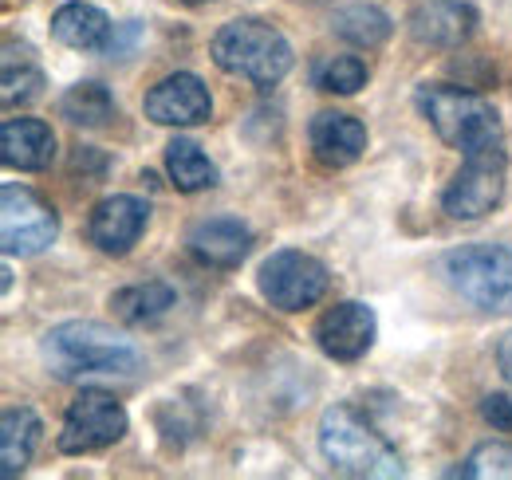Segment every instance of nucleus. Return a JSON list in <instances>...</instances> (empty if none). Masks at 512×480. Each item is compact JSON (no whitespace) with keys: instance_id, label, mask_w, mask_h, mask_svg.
I'll use <instances>...</instances> for the list:
<instances>
[{"instance_id":"20","label":"nucleus","mask_w":512,"mask_h":480,"mask_svg":"<svg viewBox=\"0 0 512 480\" xmlns=\"http://www.w3.org/2000/svg\"><path fill=\"white\" fill-rule=\"evenodd\" d=\"M331 32L339 40L355 44V48H379V44H386V36L394 32V24H390V16H386L383 8H375V4H347V8H339L331 16Z\"/></svg>"},{"instance_id":"18","label":"nucleus","mask_w":512,"mask_h":480,"mask_svg":"<svg viewBox=\"0 0 512 480\" xmlns=\"http://www.w3.org/2000/svg\"><path fill=\"white\" fill-rule=\"evenodd\" d=\"M44 421L32 406H8L0 418V477L12 480L20 477L40 445Z\"/></svg>"},{"instance_id":"4","label":"nucleus","mask_w":512,"mask_h":480,"mask_svg":"<svg viewBox=\"0 0 512 480\" xmlns=\"http://www.w3.org/2000/svg\"><path fill=\"white\" fill-rule=\"evenodd\" d=\"M414 103L426 115V122L438 130V138L461 154L489 146V142H501V119H497L493 103L465 91V87L426 83V87H418Z\"/></svg>"},{"instance_id":"17","label":"nucleus","mask_w":512,"mask_h":480,"mask_svg":"<svg viewBox=\"0 0 512 480\" xmlns=\"http://www.w3.org/2000/svg\"><path fill=\"white\" fill-rule=\"evenodd\" d=\"M52 36L75 52H107L111 48V16L95 4L71 0L52 16Z\"/></svg>"},{"instance_id":"6","label":"nucleus","mask_w":512,"mask_h":480,"mask_svg":"<svg viewBox=\"0 0 512 480\" xmlns=\"http://www.w3.org/2000/svg\"><path fill=\"white\" fill-rule=\"evenodd\" d=\"M505 178H509V158L501 142L477 146L465 154L461 170L453 174V181L442 193V209L453 221H481L489 217L501 197H505Z\"/></svg>"},{"instance_id":"13","label":"nucleus","mask_w":512,"mask_h":480,"mask_svg":"<svg viewBox=\"0 0 512 480\" xmlns=\"http://www.w3.org/2000/svg\"><path fill=\"white\" fill-rule=\"evenodd\" d=\"M186 244L193 260L205 268H237L253 248V229L241 225L237 217H209L193 225Z\"/></svg>"},{"instance_id":"5","label":"nucleus","mask_w":512,"mask_h":480,"mask_svg":"<svg viewBox=\"0 0 512 480\" xmlns=\"http://www.w3.org/2000/svg\"><path fill=\"white\" fill-rule=\"evenodd\" d=\"M442 272L473 307L512 311V248L505 244H461L442 256Z\"/></svg>"},{"instance_id":"22","label":"nucleus","mask_w":512,"mask_h":480,"mask_svg":"<svg viewBox=\"0 0 512 480\" xmlns=\"http://www.w3.org/2000/svg\"><path fill=\"white\" fill-rule=\"evenodd\" d=\"M166 170L182 193H201L217 185V166L205 158V150L193 138H174L166 146Z\"/></svg>"},{"instance_id":"8","label":"nucleus","mask_w":512,"mask_h":480,"mask_svg":"<svg viewBox=\"0 0 512 480\" xmlns=\"http://www.w3.org/2000/svg\"><path fill=\"white\" fill-rule=\"evenodd\" d=\"M56 237L60 217L40 193H32L28 185L0 189V240L8 256H40Z\"/></svg>"},{"instance_id":"1","label":"nucleus","mask_w":512,"mask_h":480,"mask_svg":"<svg viewBox=\"0 0 512 480\" xmlns=\"http://www.w3.org/2000/svg\"><path fill=\"white\" fill-rule=\"evenodd\" d=\"M40 351L56 378H91V374L130 378L142 370V351L127 335L115 327L91 323V319H71V323L52 327L44 335Z\"/></svg>"},{"instance_id":"16","label":"nucleus","mask_w":512,"mask_h":480,"mask_svg":"<svg viewBox=\"0 0 512 480\" xmlns=\"http://www.w3.org/2000/svg\"><path fill=\"white\" fill-rule=\"evenodd\" d=\"M0 158L12 170H48L56 158V134L44 119H8L0 126Z\"/></svg>"},{"instance_id":"25","label":"nucleus","mask_w":512,"mask_h":480,"mask_svg":"<svg viewBox=\"0 0 512 480\" xmlns=\"http://www.w3.org/2000/svg\"><path fill=\"white\" fill-rule=\"evenodd\" d=\"M40 91H44V71H40L36 63L24 60L20 71H16V63H4V91H0L4 107L32 103V99H40Z\"/></svg>"},{"instance_id":"2","label":"nucleus","mask_w":512,"mask_h":480,"mask_svg":"<svg viewBox=\"0 0 512 480\" xmlns=\"http://www.w3.org/2000/svg\"><path fill=\"white\" fill-rule=\"evenodd\" d=\"M320 453L323 461L335 473H343V477L394 480L406 473L402 461H398V453H394V445L355 406H347V402H335V406L323 410Z\"/></svg>"},{"instance_id":"3","label":"nucleus","mask_w":512,"mask_h":480,"mask_svg":"<svg viewBox=\"0 0 512 480\" xmlns=\"http://www.w3.org/2000/svg\"><path fill=\"white\" fill-rule=\"evenodd\" d=\"M209 56L221 71L241 75L256 87H276L288 71H292V44L264 20H233L225 24L213 44Z\"/></svg>"},{"instance_id":"26","label":"nucleus","mask_w":512,"mask_h":480,"mask_svg":"<svg viewBox=\"0 0 512 480\" xmlns=\"http://www.w3.org/2000/svg\"><path fill=\"white\" fill-rule=\"evenodd\" d=\"M481 418L489 421L493 429L512 433V398H505V394H489V398L481 402Z\"/></svg>"},{"instance_id":"21","label":"nucleus","mask_w":512,"mask_h":480,"mask_svg":"<svg viewBox=\"0 0 512 480\" xmlns=\"http://www.w3.org/2000/svg\"><path fill=\"white\" fill-rule=\"evenodd\" d=\"M60 115H64L71 126L95 130V126H107V122L119 115V103H115V95H111L103 83L87 79V83H75L64 99H60Z\"/></svg>"},{"instance_id":"11","label":"nucleus","mask_w":512,"mask_h":480,"mask_svg":"<svg viewBox=\"0 0 512 480\" xmlns=\"http://www.w3.org/2000/svg\"><path fill=\"white\" fill-rule=\"evenodd\" d=\"M375 331H379V323H375V311L367 303L343 300L320 315L316 343H320V351L327 359L355 362L375 347Z\"/></svg>"},{"instance_id":"15","label":"nucleus","mask_w":512,"mask_h":480,"mask_svg":"<svg viewBox=\"0 0 512 480\" xmlns=\"http://www.w3.org/2000/svg\"><path fill=\"white\" fill-rule=\"evenodd\" d=\"M477 28V12L461 0H430L410 12V36L426 48H461Z\"/></svg>"},{"instance_id":"23","label":"nucleus","mask_w":512,"mask_h":480,"mask_svg":"<svg viewBox=\"0 0 512 480\" xmlns=\"http://www.w3.org/2000/svg\"><path fill=\"white\" fill-rule=\"evenodd\" d=\"M312 79H316L320 91H331V95H355L359 87H367V63L359 60V56H327V60L316 63Z\"/></svg>"},{"instance_id":"9","label":"nucleus","mask_w":512,"mask_h":480,"mask_svg":"<svg viewBox=\"0 0 512 480\" xmlns=\"http://www.w3.org/2000/svg\"><path fill=\"white\" fill-rule=\"evenodd\" d=\"M123 433H127V410L107 390H83L64 414L60 453L83 457V453L115 445Z\"/></svg>"},{"instance_id":"24","label":"nucleus","mask_w":512,"mask_h":480,"mask_svg":"<svg viewBox=\"0 0 512 480\" xmlns=\"http://www.w3.org/2000/svg\"><path fill=\"white\" fill-rule=\"evenodd\" d=\"M449 477H469V480H489V477H512V445L505 441H485L477 445L465 465L449 469Z\"/></svg>"},{"instance_id":"27","label":"nucleus","mask_w":512,"mask_h":480,"mask_svg":"<svg viewBox=\"0 0 512 480\" xmlns=\"http://www.w3.org/2000/svg\"><path fill=\"white\" fill-rule=\"evenodd\" d=\"M497 366H501V374L512 382V331L501 339V347H497Z\"/></svg>"},{"instance_id":"12","label":"nucleus","mask_w":512,"mask_h":480,"mask_svg":"<svg viewBox=\"0 0 512 480\" xmlns=\"http://www.w3.org/2000/svg\"><path fill=\"white\" fill-rule=\"evenodd\" d=\"M146 221H150V205L134 193H115V197H103L91 217H87V237L99 252L107 256H127L130 248L138 244V237L146 233Z\"/></svg>"},{"instance_id":"14","label":"nucleus","mask_w":512,"mask_h":480,"mask_svg":"<svg viewBox=\"0 0 512 480\" xmlns=\"http://www.w3.org/2000/svg\"><path fill=\"white\" fill-rule=\"evenodd\" d=\"M308 142L316 162L327 170H343L351 162L363 158L367 150V126L355 115H339V111H320L308 126Z\"/></svg>"},{"instance_id":"10","label":"nucleus","mask_w":512,"mask_h":480,"mask_svg":"<svg viewBox=\"0 0 512 480\" xmlns=\"http://www.w3.org/2000/svg\"><path fill=\"white\" fill-rule=\"evenodd\" d=\"M142 111L158 126H201V122L213 119V99L197 75L178 71V75H166L162 83H154L146 91Z\"/></svg>"},{"instance_id":"7","label":"nucleus","mask_w":512,"mask_h":480,"mask_svg":"<svg viewBox=\"0 0 512 480\" xmlns=\"http://www.w3.org/2000/svg\"><path fill=\"white\" fill-rule=\"evenodd\" d=\"M256 284H260V296L276 311H304L327 296L331 280L316 256H308L300 248H280L260 264Z\"/></svg>"},{"instance_id":"28","label":"nucleus","mask_w":512,"mask_h":480,"mask_svg":"<svg viewBox=\"0 0 512 480\" xmlns=\"http://www.w3.org/2000/svg\"><path fill=\"white\" fill-rule=\"evenodd\" d=\"M182 4H205V0H182Z\"/></svg>"},{"instance_id":"19","label":"nucleus","mask_w":512,"mask_h":480,"mask_svg":"<svg viewBox=\"0 0 512 480\" xmlns=\"http://www.w3.org/2000/svg\"><path fill=\"white\" fill-rule=\"evenodd\" d=\"M174 303H178V292H174L170 284H162V280L130 284V288H123V292L111 296L115 315H119L123 323H134V327H142V323H158L162 315H170Z\"/></svg>"}]
</instances>
